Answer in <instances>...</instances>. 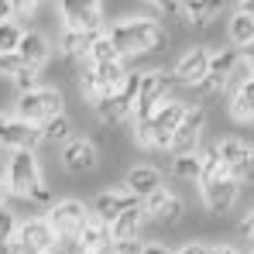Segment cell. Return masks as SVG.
Here are the masks:
<instances>
[{
    "mask_svg": "<svg viewBox=\"0 0 254 254\" xmlns=\"http://www.w3.org/2000/svg\"><path fill=\"white\" fill-rule=\"evenodd\" d=\"M155 10H158L162 17H172L175 24H186V28H189V21H186V3H155Z\"/></svg>",
    "mask_w": 254,
    "mask_h": 254,
    "instance_id": "8d00e7d4",
    "label": "cell"
},
{
    "mask_svg": "<svg viewBox=\"0 0 254 254\" xmlns=\"http://www.w3.org/2000/svg\"><path fill=\"white\" fill-rule=\"evenodd\" d=\"M199 158H203V175H199V186H210V182H220V179H227L230 172H227V165L216 158V148H203L199 151Z\"/></svg>",
    "mask_w": 254,
    "mask_h": 254,
    "instance_id": "f1b7e54d",
    "label": "cell"
},
{
    "mask_svg": "<svg viewBox=\"0 0 254 254\" xmlns=\"http://www.w3.org/2000/svg\"><path fill=\"white\" fill-rule=\"evenodd\" d=\"M210 59L213 52L206 45H192L179 62H175V69H172V79L179 86H189V89H199V86L206 83V72H210Z\"/></svg>",
    "mask_w": 254,
    "mask_h": 254,
    "instance_id": "4fadbf2b",
    "label": "cell"
},
{
    "mask_svg": "<svg viewBox=\"0 0 254 254\" xmlns=\"http://www.w3.org/2000/svg\"><path fill=\"white\" fill-rule=\"evenodd\" d=\"M35 14H38V3H24V0L10 3V21H31Z\"/></svg>",
    "mask_w": 254,
    "mask_h": 254,
    "instance_id": "74e56055",
    "label": "cell"
},
{
    "mask_svg": "<svg viewBox=\"0 0 254 254\" xmlns=\"http://www.w3.org/2000/svg\"><path fill=\"white\" fill-rule=\"evenodd\" d=\"M251 254H254V251H251Z\"/></svg>",
    "mask_w": 254,
    "mask_h": 254,
    "instance_id": "816d5d0a",
    "label": "cell"
},
{
    "mask_svg": "<svg viewBox=\"0 0 254 254\" xmlns=\"http://www.w3.org/2000/svg\"><path fill=\"white\" fill-rule=\"evenodd\" d=\"M124 189L134 196V199H148V196H155L158 189H162V172L155 169V165H134V169L124 175Z\"/></svg>",
    "mask_w": 254,
    "mask_h": 254,
    "instance_id": "ffe728a7",
    "label": "cell"
},
{
    "mask_svg": "<svg viewBox=\"0 0 254 254\" xmlns=\"http://www.w3.org/2000/svg\"><path fill=\"white\" fill-rule=\"evenodd\" d=\"M213 148H216V158L227 165V172L234 169V165H241V162L251 155V144H248V141H241V137H220Z\"/></svg>",
    "mask_w": 254,
    "mask_h": 254,
    "instance_id": "d4e9b609",
    "label": "cell"
},
{
    "mask_svg": "<svg viewBox=\"0 0 254 254\" xmlns=\"http://www.w3.org/2000/svg\"><path fill=\"white\" fill-rule=\"evenodd\" d=\"M141 254H172V248H165V244H144Z\"/></svg>",
    "mask_w": 254,
    "mask_h": 254,
    "instance_id": "f6af8a7d",
    "label": "cell"
},
{
    "mask_svg": "<svg viewBox=\"0 0 254 254\" xmlns=\"http://www.w3.org/2000/svg\"><path fill=\"white\" fill-rule=\"evenodd\" d=\"M48 251H59V248H55V234L48 230L45 216L21 220V227H17V237H14V248H10V254H48Z\"/></svg>",
    "mask_w": 254,
    "mask_h": 254,
    "instance_id": "8fae6325",
    "label": "cell"
},
{
    "mask_svg": "<svg viewBox=\"0 0 254 254\" xmlns=\"http://www.w3.org/2000/svg\"><path fill=\"white\" fill-rule=\"evenodd\" d=\"M17 227H21L17 213L10 210V206H3V210H0V254H10L14 237H17Z\"/></svg>",
    "mask_w": 254,
    "mask_h": 254,
    "instance_id": "1f68e13d",
    "label": "cell"
},
{
    "mask_svg": "<svg viewBox=\"0 0 254 254\" xmlns=\"http://www.w3.org/2000/svg\"><path fill=\"white\" fill-rule=\"evenodd\" d=\"M103 14H107V7L100 0H65V3H59L62 31H76V35H100L103 31Z\"/></svg>",
    "mask_w": 254,
    "mask_h": 254,
    "instance_id": "ba28073f",
    "label": "cell"
},
{
    "mask_svg": "<svg viewBox=\"0 0 254 254\" xmlns=\"http://www.w3.org/2000/svg\"><path fill=\"white\" fill-rule=\"evenodd\" d=\"M14 86H17L21 93H31V89H38V69H24V72L14 79Z\"/></svg>",
    "mask_w": 254,
    "mask_h": 254,
    "instance_id": "f35d334b",
    "label": "cell"
},
{
    "mask_svg": "<svg viewBox=\"0 0 254 254\" xmlns=\"http://www.w3.org/2000/svg\"><path fill=\"white\" fill-rule=\"evenodd\" d=\"M110 244H114V241H110V227L89 213L83 234H79L76 244H72V254H107V251H110Z\"/></svg>",
    "mask_w": 254,
    "mask_h": 254,
    "instance_id": "ac0fdd59",
    "label": "cell"
},
{
    "mask_svg": "<svg viewBox=\"0 0 254 254\" xmlns=\"http://www.w3.org/2000/svg\"><path fill=\"white\" fill-rule=\"evenodd\" d=\"M48 254H59V251H48Z\"/></svg>",
    "mask_w": 254,
    "mask_h": 254,
    "instance_id": "f907efd6",
    "label": "cell"
},
{
    "mask_svg": "<svg viewBox=\"0 0 254 254\" xmlns=\"http://www.w3.org/2000/svg\"><path fill=\"white\" fill-rule=\"evenodd\" d=\"M172 175H175V179H186V182H199V175H203V158H199V151H196V155L172 158Z\"/></svg>",
    "mask_w": 254,
    "mask_h": 254,
    "instance_id": "4dcf8cb0",
    "label": "cell"
},
{
    "mask_svg": "<svg viewBox=\"0 0 254 254\" xmlns=\"http://www.w3.org/2000/svg\"><path fill=\"white\" fill-rule=\"evenodd\" d=\"M172 86H175V79H172V72H165V69H148V72H141V83H137V100H134V124L137 121H148L162 103H169L172 96Z\"/></svg>",
    "mask_w": 254,
    "mask_h": 254,
    "instance_id": "8992f818",
    "label": "cell"
},
{
    "mask_svg": "<svg viewBox=\"0 0 254 254\" xmlns=\"http://www.w3.org/2000/svg\"><path fill=\"white\" fill-rule=\"evenodd\" d=\"M182 117H186V103L182 100L162 103L148 121L134 124V144L144 148V151H169L172 137H175V127L182 124Z\"/></svg>",
    "mask_w": 254,
    "mask_h": 254,
    "instance_id": "7a4b0ae2",
    "label": "cell"
},
{
    "mask_svg": "<svg viewBox=\"0 0 254 254\" xmlns=\"http://www.w3.org/2000/svg\"><path fill=\"white\" fill-rule=\"evenodd\" d=\"M10 21V3H0V24Z\"/></svg>",
    "mask_w": 254,
    "mask_h": 254,
    "instance_id": "c3c4849f",
    "label": "cell"
},
{
    "mask_svg": "<svg viewBox=\"0 0 254 254\" xmlns=\"http://www.w3.org/2000/svg\"><path fill=\"white\" fill-rule=\"evenodd\" d=\"M206 254H241V251H237L234 244H210V248H206Z\"/></svg>",
    "mask_w": 254,
    "mask_h": 254,
    "instance_id": "ee69618b",
    "label": "cell"
},
{
    "mask_svg": "<svg viewBox=\"0 0 254 254\" xmlns=\"http://www.w3.org/2000/svg\"><path fill=\"white\" fill-rule=\"evenodd\" d=\"M251 72L241 69V52L237 48H223V52H213L210 59V72H206V83L199 86L203 96H216L223 93L230 83H244Z\"/></svg>",
    "mask_w": 254,
    "mask_h": 254,
    "instance_id": "52a82bcc",
    "label": "cell"
},
{
    "mask_svg": "<svg viewBox=\"0 0 254 254\" xmlns=\"http://www.w3.org/2000/svg\"><path fill=\"white\" fill-rule=\"evenodd\" d=\"M203 130H206V110L203 107H186V117L182 124L175 127V137H172V158H182V155H196L199 151V141H203Z\"/></svg>",
    "mask_w": 254,
    "mask_h": 254,
    "instance_id": "7c38bea8",
    "label": "cell"
},
{
    "mask_svg": "<svg viewBox=\"0 0 254 254\" xmlns=\"http://www.w3.org/2000/svg\"><path fill=\"white\" fill-rule=\"evenodd\" d=\"M206 248H210V244H199V241H192V244H182L179 251H172V254H206Z\"/></svg>",
    "mask_w": 254,
    "mask_h": 254,
    "instance_id": "7bdbcfd3",
    "label": "cell"
},
{
    "mask_svg": "<svg viewBox=\"0 0 254 254\" xmlns=\"http://www.w3.org/2000/svg\"><path fill=\"white\" fill-rule=\"evenodd\" d=\"M42 165H38V155L35 151H10L7 158V169H3V182H7V192L10 196H21L28 199V192L35 189V182H42Z\"/></svg>",
    "mask_w": 254,
    "mask_h": 254,
    "instance_id": "9c48e42d",
    "label": "cell"
},
{
    "mask_svg": "<svg viewBox=\"0 0 254 254\" xmlns=\"http://www.w3.org/2000/svg\"><path fill=\"white\" fill-rule=\"evenodd\" d=\"M227 38H230L234 48H244V45L254 42V21L241 7H234V14H230V21H227Z\"/></svg>",
    "mask_w": 254,
    "mask_h": 254,
    "instance_id": "cb8c5ba5",
    "label": "cell"
},
{
    "mask_svg": "<svg viewBox=\"0 0 254 254\" xmlns=\"http://www.w3.org/2000/svg\"><path fill=\"white\" fill-rule=\"evenodd\" d=\"M127 79V65L124 62H100V65H86L79 76V93L89 107H96L103 96L117 93Z\"/></svg>",
    "mask_w": 254,
    "mask_h": 254,
    "instance_id": "5b68a950",
    "label": "cell"
},
{
    "mask_svg": "<svg viewBox=\"0 0 254 254\" xmlns=\"http://www.w3.org/2000/svg\"><path fill=\"white\" fill-rule=\"evenodd\" d=\"M86 220H89V206H83L79 199H59L52 210L45 213V223L55 234V248L59 251H72L76 237L86 227Z\"/></svg>",
    "mask_w": 254,
    "mask_h": 254,
    "instance_id": "3957f363",
    "label": "cell"
},
{
    "mask_svg": "<svg viewBox=\"0 0 254 254\" xmlns=\"http://www.w3.org/2000/svg\"><path fill=\"white\" fill-rule=\"evenodd\" d=\"M96 35H76V31H62L59 35V52L65 59H76V62H86L89 55V45H93Z\"/></svg>",
    "mask_w": 254,
    "mask_h": 254,
    "instance_id": "484cf974",
    "label": "cell"
},
{
    "mask_svg": "<svg viewBox=\"0 0 254 254\" xmlns=\"http://www.w3.org/2000/svg\"><path fill=\"white\" fill-rule=\"evenodd\" d=\"M17 55L24 59V65L42 69V65H48V59H52V42L45 38L42 31H24V38L17 45Z\"/></svg>",
    "mask_w": 254,
    "mask_h": 254,
    "instance_id": "44dd1931",
    "label": "cell"
},
{
    "mask_svg": "<svg viewBox=\"0 0 254 254\" xmlns=\"http://www.w3.org/2000/svg\"><path fill=\"white\" fill-rule=\"evenodd\" d=\"M137 83H141V72H127L124 86L117 89V93H110V96H103L96 107H93V114L103 121V124H121L124 117L134 114V100H137Z\"/></svg>",
    "mask_w": 254,
    "mask_h": 254,
    "instance_id": "30bf717a",
    "label": "cell"
},
{
    "mask_svg": "<svg viewBox=\"0 0 254 254\" xmlns=\"http://www.w3.org/2000/svg\"><path fill=\"white\" fill-rule=\"evenodd\" d=\"M7 199H10V192H7V182H3V175H0V210L7 206Z\"/></svg>",
    "mask_w": 254,
    "mask_h": 254,
    "instance_id": "bcb514c9",
    "label": "cell"
},
{
    "mask_svg": "<svg viewBox=\"0 0 254 254\" xmlns=\"http://www.w3.org/2000/svg\"><path fill=\"white\" fill-rule=\"evenodd\" d=\"M21 38H24V28H21L17 21H3V24H0V55L17 52Z\"/></svg>",
    "mask_w": 254,
    "mask_h": 254,
    "instance_id": "d6a6232c",
    "label": "cell"
},
{
    "mask_svg": "<svg viewBox=\"0 0 254 254\" xmlns=\"http://www.w3.org/2000/svg\"><path fill=\"white\" fill-rule=\"evenodd\" d=\"M24 69H31V65H24V59H21L17 52H7V55H0V76H3V79H10V83H14V79H17Z\"/></svg>",
    "mask_w": 254,
    "mask_h": 254,
    "instance_id": "836d02e7",
    "label": "cell"
},
{
    "mask_svg": "<svg viewBox=\"0 0 254 254\" xmlns=\"http://www.w3.org/2000/svg\"><path fill=\"white\" fill-rule=\"evenodd\" d=\"M62 107H65V96H62V89H59V86H38V89H31V93H21V96H17V103H14V117L42 127L45 121L59 117V114H62Z\"/></svg>",
    "mask_w": 254,
    "mask_h": 254,
    "instance_id": "277c9868",
    "label": "cell"
},
{
    "mask_svg": "<svg viewBox=\"0 0 254 254\" xmlns=\"http://www.w3.org/2000/svg\"><path fill=\"white\" fill-rule=\"evenodd\" d=\"M237 7H241V10H244V14L254 21V0H244V3H237Z\"/></svg>",
    "mask_w": 254,
    "mask_h": 254,
    "instance_id": "7dc6e473",
    "label": "cell"
},
{
    "mask_svg": "<svg viewBox=\"0 0 254 254\" xmlns=\"http://www.w3.org/2000/svg\"><path fill=\"white\" fill-rule=\"evenodd\" d=\"M38 144H42V127L28 124V121H17V117H7L3 148H10V151H35Z\"/></svg>",
    "mask_w": 254,
    "mask_h": 254,
    "instance_id": "d6986e66",
    "label": "cell"
},
{
    "mask_svg": "<svg viewBox=\"0 0 254 254\" xmlns=\"http://www.w3.org/2000/svg\"><path fill=\"white\" fill-rule=\"evenodd\" d=\"M230 179H234L237 186H254V151L241 162V165H234V169H230Z\"/></svg>",
    "mask_w": 254,
    "mask_h": 254,
    "instance_id": "d590c367",
    "label": "cell"
},
{
    "mask_svg": "<svg viewBox=\"0 0 254 254\" xmlns=\"http://www.w3.org/2000/svg\"><path fill=\"white\" fill-rule=\"evenodd\" d=\"M141 251H144L141 241H121V244H110L107 254H141Z\"/></svg>",
    "mask_w": 254,
    "mask_h": 254,
    "instance_id": "60d3db41",
    "label": "cell"
},
{
    "mask_svg": "<svg viewBox=\"0 0 254 254\" xmlns=\"http://www.w3.org/2000/svg\"><path fill=\"white\" fill-rule=\"evenodd\" d=\"M28 199H31L35 206H48V210H52V206H55V189L42 179V182H35V189L28 192Z\"/></svg>",
    "mask_w": 254,
    "mask_h": 254,
    "instance_id": "e575fe53",
    "label": "cell"
},
{
    "mask_svg": "<svg viewBox=\"0 0 254 254\" xmlns=\"http://www.w3.org/2000/svg\"><path fill=\"white\" fill-rule=\"evenodd\" d=\"M134 206H141V199H134L130 192H127L124 186L121 189H103V192H96V199H93V206H89V213L96 216V220H103L107 227L121 216V213L134 210Z\"/></svg>",
    "mask_w": 254,
    "mask_h": 254,
    "instance_id": "e0dca14e",
    "label": "cell"
},
{
    "mask_svg": "<svg viewBox=\"0 0 254 254\" xmlns=\"http://www.w3.org/2000/svg\"><path fill=\"white\" fill-rule=\"evenodd\" d=\"M230 117L237 124H254V79L248 76L244 83H237L230 96Z\"/></svg>",
    "mask_w": 254,
    "mask_h": 254,
    "instance_id": "603a6c76",
    "label": "cell"
},
{
    "mask_svg": "<svg viewBox=\"0 0 254 254\" xmlns=\"http://www.w3.org/2000/svg\"><path fill=\"white\" fill-rule=\"evenodd\" d=\"M237 230H241V237L251 244V251H254V210H248L241 216V227H237Z\"/></svg>",
    "mask_w": 254,
    "mask_h": 254,
    "instance_id": "ab89813d",
    "label": "cell"
},
{
    "mask_svg": "<svg viewBox=\"0 0 254 254\" xmlns=\"http://www.w3.org/2000/svg\"><path fill=\"white\" fill-rule=\"evenodd\" d=\"M216 14H220V7H216V3H206V0L186 3V21H189V28H210Z\"/></svg>",
    "mask_w": 254,
    "mask_h": 254,
    "instance_id": "f546056e",
    "label": "cell"
},
{
    "mask_svg": "<svg viewBox=\"0 0 254 254\" xmlns=\"http://www.w3.org/2000/svg\"><path fill=\"white\" fill-rule=\"evenodd\" d=\"M3 130H7V117L0 114V148H3Z\"/></svg>",
    "mask_w": 254,
    "mask_h": 254,
    "instance_id": "681fc988",
    "label": "cell"
},
{
    "mask_svg": "<svg viewBox=\"0 0 254 254\" xmlns=\"http://www.w3.org/2000/svg\"><path fill=\"white\" fill-rule=\"evenodd\" d=\"M100 165V148L89 137H72L69 144H62V169L69 175H86Z\"/></svg>",
    "mask_w": 254,
    "mask_h": 254,
    "instance_id": "2e32d148",
    "label": "cell"
},
{
    "mask_svg": "<svg viewBox=\"0 0 254 254\" xmlns=\"http://www.w3.org/2000/svg\"><path fill=\"white\" fill-rule=\"evenodd\" d=\"M141 210H144V216H148L151 223H158V227H175V223H182V216H186V199L162 186L155 196H148V199L141 203Z\"/></svg>",
    "mask_w": 254,
    "mask_h": 254,
    "instance_id": "5bb4252c",
    "label": "cell"
},
{
    "mask_svg": "<svg viewBox=\"0 0 254 254\" xmlns=\"http://www.w3.org/2000/svg\"><path fill=\"white\" fill-rule=\"evenodd\" d=\"M100 62H124L121 59V52L114 48V42H110V35H107V28L93 38V45H89V55H86V65H100Z\"/></svg>",
    "mask_w": 254,
    "mask_h": 254,
    "instance_id": "4316f807",
    "label": "cell"
},
{
    "mask_svg": "<svg viewBox=\"0 0 254 254\" xmlns=\"http://www.w3.org/2000/svg\"><path fill=\"white\" fill-rule=\"evenodd\" d=\"M69 141H72V121L65 114L42 124V144H69Z\"/></svg>",
    "mask_w": 254,
    "mask_h": 254,
    "instance_id": "83f0119b",
    "label": "cell"
},
{
    "mask_svg": "<svg viewBox=\"0 0 254 254\" xmlns=\"http://www.w3.org/2000/svg\"><path fill=\"white\" fill-rule=\"evenodd\" d=\"M199 196H203V206L210 216H227L241 203V186L227 175L220 182H210V186H199Z\"/></svg>",
    "mask_w": 254,
    "mask_h": 254,
    "instance_id": "9a60e30c",
    "label": "cell"
},
{
    "mask_svg": "<svg viewBox=\"0 0 254 254\" xmlns=\"http://www.w3.org/2000/svg\"><path fill=\"white\" fill-rule=\"evenodd\" d=\"M144 223H148V216H144L141 206L121 213V216L110 223V241H114V244H121V241H137L141 230H144Z\"/></svg>",
    "mask_w": 254,
    "mask_h": 254,
    "instance_id": "7402d4cb",
    "label": "cell"
},
{
    "mask_svg": "<svg viewBox=\"0 0 254 254\" xmlns=\"http://www.w3.org/2000/svg\"><path fill=\"white\" fill-rule=\"evenodd\" d=\"M241 52V69H248V72H254V42L244 45V48H237Z\"/></svg>",
    "mask_w": 254,
    "mask_h": 254,
    "instance_id": "b9f144b4",
    "label": "cell"
},
{
    "mask_svg": "<svg viewBox=\"0 0 254 254\" xmlns=\"http://www.w3.org/2000/svg\"><path fill=\"white\" fill-rule=\"evenodd\" d=\"M110 42L121 52V59H134V55H148V52H165L172 42L169 28L158 17L137 14V17H124L117 24H110Z\"/></svg>",
    "mask_w": 254,
    "mask_h": 254,
    "instance_id": "6da1fadb",
    "label": "cell"
}]
</instances>
